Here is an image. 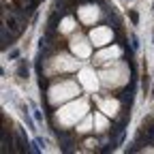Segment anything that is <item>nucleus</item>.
<instances>
[{"mask_svg": "<svg viewBox=\"0 0 154 154\" xmlns=\"http://www.w3.org/2000/svg\"><path fill=\"white\" fill-rule=\"evenodd\" d=\"M79 84L88 90V92H96L99 90V84H101V77L94 73V69H90V66H84L82 71H79Z\"/></svg>", "mask_w": 154, "mask_h": 154, "instance_id": "nucleus-7", "label": "nucleus"}, {"mask_svg": "<svg viewBox=\"0 0 154 154\" xmlns=\"http://www.w3.org/2000/svg\"><path fill=\"white\" fill-rule=\"evenodd\" d=\"M71 51H73V56H77V58H90V54H92V41H90V36L86 38V36H73L71 38Z\"/></svg>", "mask_w": 154, "mask_h": 154, "instance_id": "nucleus-6", "label": "nucleus"}, {"mask_svg": "<svg viewBox=\"0 0 154 154\" xmlns=\"http://www.w3.org/2000/svg\"><path fill=\"white\" fill-rule=\"evenodd\" d=\"M75 28V19L73 17H64L62 24H60V32H71Z\"/></svg>", "mask_w": 154, "mask_h": 154, "instance_id": "nucleus-13", "label": "nucleus"}, {"mask_svg": "<svg viewBox=\"0 0 154 154\" xmlns=\"http://www.w3.org/2000/svg\"><path fill=\"white\" fill-rule=\"evenodd\" d=\"M92 126H94V116H86L77 122V133H90Z\"/></svg>", "mask_w": 154, "mask_h": 154, "instance_id": "nucleus-12", "label": "nucleus"}, {"mask_svg": "<svg viewBox=\"0 0 154 154\" xmlns=\"http://www.w3.org/2000/svg\"><path fill=\"white\" fill-rule=\"evenodd\" d=\"M99 109H101L105 116H116V113H118V109H120V101H118V99H103V101L99 103Z\"/></svg>", "mask_w": 154, "mask_h": 154, "instance_id": "nucleus-10", "label": "nucleus"}, {"mask_svg": "<svg viewBox=\"0 0 154 154\" xmlns=\"http://www.w3.org/2000/svg\"><path fill=\"white\" fill-rule=\"evenodd\" d=\"M77 56H66V54H60L51 60V71L54 73H71V71H77L79 66V60H75Z\"/></svg>", "mask_w": 154, "mask_h": 154, "instance_id": "nucleus-4", "label": "nucleus"}, {"mask_svg": "<svg viewBox=\"0 0 154 154\" xmlns=\"http://www.w3.org/2000/svg\"><path fill=\"white\" fill-rule=\"evenodd\" d=\"M90 41H92V45L94 47H105V45H109L111 43V38H113V32H111V28L109 26H94L92 30H90Z\"/></svg>", "mask_w": 154, "mask_h": 154, "instance_id": "nucleus-5", "label": "nucleus"}, {"mask_svg": "<svg viewBox=\"0 0 154 154\" xmlns=\"http://www.w3.org/2000/svg\"><path fill=\"white\" fill-rule=\"evenodd\" d=\"M99 77H101V84L103 86H107V88H120V86H124L128 82V66L124 62H120V60H113V62H109L99 73Z\"/></svg>", "mask_w": 154, "mask_h": 154, "instance_id": "nucleus-2", "label": "nucleus"}, {"mask_svg": "<svg viewBox=\"0 0 154 154\" xmlns=\"http://www.w3.org/2000/svg\"><path fill=\"white\" fill-rule=\"evenodd\" d=\"M94 126H96V131H99V133H105V131L109 128V120L105 118V113H103L101 109L94 113Z\"/></svg>", "mask_w": 154, "mask_h": 154, "instance_id": "nucleus-11", "label": "nucleus"}, {"mask_svg": "<svg viewBox=\"0 0 154 154\" xmlns=\"http://www.w3.org/2000/svg\"><path fill=\"white\" fill-rule=\"evenodd\" d=\"M88 101L86 99H71L66 105H60L56 111V122L60 126H77L82 118L88 116Z\"/></svg>", "mask_w": 154, "mask_h": 154, "instance_id": "nucleus-1", "label": "nucleus"}, {"mask_svg": "<svg viewBox=\"0 0 154 154\" xmlns=\"http://www.w3.org/2000/svg\"><path fill=\"white\" fill-rule=\"evenodd\" d=\"M120 56H122V47H118V45L105 47V49H101L99 54L94 56V64H107V62H113V60H118Z\"/></svg>", "mask_w": 154, "mask_h": 154, "instance_id": "nucleus-8", "label": "nucleus"}, {"mask_svg": "<svg viewBox=\"0 0 154 154\" xmlns=\"http://www.w3.org/2000/svg\"><path fill=\"white\" fill-rule=\"evenodd\" d=\"M79 94V86H77V82H71V79H64V82H58L49 88L47 92V101L49 105L54 107H60L62 103H69L71 99H75V96Z\"/></svg>", "mask_w": 154, "mask_h": 154, "instance_id": "nucleus-3", "label": "nucleus"}, {"mask_svg": "<svg viewBox=\"0 0 154 154\" xmlns=\"http://www.w3.org/2000/svg\"><path fill=\"white\" fill-rule=\"evenodd\" d=\"M79 19L84 24H94L96 19H99V7H94V5H86L79 9Z\"/></svg>", "mask_w": 154, "mask_h": 154, "instance_id": "nucleus-9", "label": "nucleus"}]
</instances>
